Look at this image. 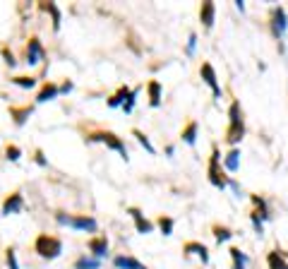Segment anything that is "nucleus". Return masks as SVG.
Returning <instances> with one entry per match:
<instances>
[{
  "instance_id": "nucleus-1",
  "label": "nucleus",
  "mask_w": 288,
  "mask_h": 269,
  "mask_svg": "<svg viewBox=\"0 0 288 269\" xmlns=\"http://www.w3.org/2000/svg\"><path fill=\"white\" fill-rule=\"evenodd\" d=\"M245 137V120H242V108L240 101H233L228 108V130H226V140L228 144H238Z\"/></svg>"
},
{
  "instance_id": "nucleus-2",
  "label": "nucleus",
  "mask_w": 288,
  "mask_h": 269,
  "mask_svg": "<svg viewBox=\"0 0 288 269\" xmlns=\"http://www.w3.org/2000/svg\"><path fill=\"white\" fill-rule=\"evenodd\" d=\"M86 142H101V144H106L108 149H116L118 154L127 161V147H125L123 140H120L116 132H110V130H94V132L86 134Z\"/></svg>"
},
{
  "instance_id": "nucleus-3",
  "label": "nucleus",
  "mask_w": 288,
  "mask_h": 269,
  "mask_svg": "<svg viewBox=\"0 0 288 269\" xmlns=\"http://www.w3.org/2000/svg\"><path fill=\"white\" fill-rule=\"evenodd\" d=\"M34 250L39 253V257L43 260H55V257H60L62 253V240L55 236H48V233H41L36 238V243H34Z\"/></svg>"
},
{
  "instance_id": "nucleus-4",
  "label": "nucleus",
  "mask_w": 288,
  "mask_h": 269,
  "mask_svg": "<svg viewBox=\"0 0 288 269\" xmlns=\"http://www.w3.org/2000/svg\"><path fill=\"white\" fill-rule=\"evenodd\" d=\"M55 221L60 223V226H70V229H77V231H96V219L94 216H75V214H65V212H58L55 214Z\"/></svg>"
},
{
  "instance_id": "nucleus-5",
  "label": "nucleus",
  "mask_w": 288,
  "mask_h": 269,
  "mask_svg": "<svg viewBox=\"0 0 288 269\" xmlns=\"http://www.w3.org/2000/svg\"><path fill=\"white\" fill-rule=\"evenodd\" d=\"M209 183L214 188H218V190H226V185H228V178L224 175L221 166H218V149L216 147L211 149V159H209Z\"/></svg>"
},
{
  "instance_id": "nucleus-6",
  "label": "nucleus",
  "mask_w": 288,
  "mask_h": 269,
  "mask_svg": "<svg viewBox=\"0 0 288 269\" xmlns=\"http://www.w3.org/2000/svg\"><path fill=\"white\" fill-rule=\"evenodd\" d=\"M286 29H288V15L283 8H274L272 10V34L274 39H283L286 36Z\"/></svg>"
},
{
  "instance_id": "nucleus-7",
  "label": "nucleus",
  "mask_w": 288,
  "mask_h": 269,
  "mask_svg": "<svg viewBox=\"0 0 288 269\" xmlns=\"http://www.w3.org/2000/svg\"><path fill=\"white\" fill-rule=\"evenodd\" d=\"M200 75H202L204 84L211 89V94H214V99H221V87H218L216 82V72H214V68H211V63H202V68H200Z\"/></svg>"
},
{
  "instance_id": "nucleus-8",
  "label": "nucleus",
  "mask_w": 288,
  "mask_h": 269,
  "mask_svg": "<svg viewBox=\"0 0 288 269\" xmlns=\"http://www.w3.org/2000/svg\"><path fill=\"white\" fill-rule=\"evenodd\" d=\"M43 58H46V51L41 46V41L36 36H31L27 43V65H39Z\"/></svg>"
},
{
  "instance_id": "nucleus-9",
  "label": "nucleus",
  "mask_w": 288,
  "mask_h": 269,
  "mask_svg": "<svg viewBox=\"0 0 288 269\" xmlns=\"http://www.w3.org/2000/svg\"><path fill=\"white\" fill-rule=\"evenodd\" d=\"M127 214L132 216L137 233H142V236H144V233H151V231H154V223L149 221V219H144V214H142L137 207H130V209H127Z\"/></svg>"
},
{
  "instance_id": "nucleus-10",
  "label": "nucleus",
  "mask_w": 288,
  "mask_h": 269,
  "mask_svg": "<svg viewBox=\"0 0 288 269\" xmlns=\"http://www.w3.org/2000/svg\"><path fill=\"white\" fill-rule=\"evenodd\" d=\"M183 253H185V257H192V255H195V257H200V260H202V264H209V250H207V245L197 243V240L185 243Z\"/></svg>"
},
{
  "instance_id": "nucleus-11",
  "label": "nucleus",
  "mask_w": 288,
  "mask_h": 269,
  "mask_svg": "<svg viewBox=\"0 0 288 269\" xmlns=\"http://www.w3.org/2000/svg\"><path fill=\"white\" fill-rule=\"evenodd\" d=\"M86 245H89V253H92V257H96V260H101V257H106V255H108V238H106V236L92 238Z\"/></svg>"
},
{
  "instance_id": "nucleus-12",
  "label": "nucleus",
  "mask_w": 288,
  "mask_h": 269,
  "mask_svg": "<svg viewBox=\"0 0 288 269\" xmlns=\"http://www.w3.org/2000/svg\"><path fill=\"white\" fill-rule=\"evenodd\" d=\"M22 209H24V197L19 195V192L8 195L5 202H3V214H5V216H10V214H19Z\"/></svg>"
},
{
  "instance_id": "nucleus-13",
  "label": "nucleus",
  "mask_w": 288,
  "mask_h": 269,
  "mask_svg": "<svg viewBox=\"0 0 288 269\" xmlns=\"http://www.w3.org/2000/svg\"><path fill=\"white\" fill-rule=\"evenodd\" d=\"M214 15H216V5H214L211 0L202 3V8H200V19H202L204 29H211V27H214Z\"/></svg>"
},
{
  "instance_id": "nucleus-14",
  "label": "nucleus",
  "mask_w": 288,
  "mask_h": 269,
  "mask_svg": "<svg viewBox=\"0 0 288 269\" xmlns=\"http://www.w3.org/2000/svg\"><path fill=\"white\" fill-rule=\"evenodd\" d=\"M58 94H60V87H58V84H53V82H46V84L41 87V92L36 94V103L53 101V99H55Z\"/></svg>"
},
{
  "instance_id": "nucleus-15",
  "label": "nucleus",
  "mask_w": 288,
  "mask_h": 269,
  "mask_svg": "<svg viewBox=\"0 0 288 269\" xmlns=\"http://www.w3.org/2000/svg\"><path fill=\"white\" fill-rule=\"evenodd\" d=\"M113 264L118 269H147V264H142L140 260H135L130 255H118L116 260H113Z\"/></svg>"
},
{
  "instance_id": "nucleus-16",
  "label": "nucleus",
  "mask_w": 288,
  "mask_h": 269,
  "mask_svg": "<svg viewBox=\"0 0 288 269\" xmlns=\"http://www.w3.org/2000/svg\"><path fill=\"white\" fill-rule=\"evenodd\" d=\"M267 264H269V269H288V260L281 250H272L267 255Z\"/></svg>"
},
{
  "instance_id": "nucleus-17",
  "label": "nucleus",
  "mask_w": 288,
  "mask_h": 269,
  "mask_svg": "<svg viewBox=\"0 0 288 269\" xmlns=\"http://www.w3.org/2000/svg\"><path fill=\"white\" fill-rule=\"evenodd\" d=\"M147 92H149V106H151V108L161 106V84H159L156 79H151L147 84Z\"/></svg>"
},
{
  "instance_id": "nucleus-18",
  "label": "nucleus",
  "mask_w": 288,
  "mask_h": 269,
  "mask_svg": "<svg viewBox=\"0 0 288 269\" xmlns=\"http://www.w3.org/2000/svg\"><path fill=\"white\" fill-rule=\"evenodd\" d=\"M224 166H226V171L235 173V171L240 168V149H231V151H228L226 159H224Z\"/></svg>"
},
{
  "instance_id": "nucleus-19",
  "label": "nucleus",
  "mask_w": 288,
  "mask_h": 269,
  "mask_svg": "<svg viewBox=\"0 0 288 269\" xmlns=\"http://www.w3.org/2000/svg\"><path fill=\"white\" fill-rule=\"evenodd\" d=\"M10 116L15 118V125H24L27 118L31 116V106H22V108H19V106H12V108H10Z\"/></svg>"
},
{
  "instance_id": "nucleus-20",
  "label": "nucleus",
  "mask_w": 288,
  "mask_h": 269,
  "mask_svg": "<svg viewBox=\"0 0 288 269\" xmlns=\"http://www.w3.org/2000/svg\"><path fill=\"white\" fill-rule=\"evenodd\" d=\"M39 8L53 17V29L58 32V29H60V19H62V17H60V10H58V5H55V3H41Z\"/></svg>"
},
{
  "instance_id": "nucleus-21",
  "label": "nucleus",
  "mask_w": 288,
  "mask_h": 269,
  "mask_svg": "<svg viewBox=\"0 0 288 269\" xmlns=\"http://www.w3.org/2000/svg\"><path fill=\"white\" fill-rule=\"evenodd\" d=\"M231 253V260H233V269H248V255L242 253L240 248H231L228 250Z\"/></svg>"
},
{
  "instance_id": "nucleus-22",
  "label": "nucleus",
  "mask_w": 288,
  "mask_h": 269,
  "mask_svg": "<svg viewBox=\"0 0 288 269\" xmlns=\"http://www.w3.org/2000/svg\"><path fill=\"white\" fill-rule=\"evenodd\" d=\"M197 127H200V125H197L195 120H192V123H187L185 130L180 132V137H183V142L190 144V147H195V142H197Z\"/></svg>"
},
{
  "instance_id": "nucleus-23",
  "label": "nucleus",
  "mask_w": 288,
  "mask_h": 269,
  "mask_svg": "<svg viewBox=\"0 0 288 269\" xmlns=\"http://www.w3.org/2000/svg\"><path fill=\"white\" fill-rule=\"evenodd\" d=\"M127 94H130V89H127V87H120L116 94L108 99V106H110V108H118V106L123 108V103H125V99H127Z\"/></svg>"
},
{
  "instance_id": "nucleus-24",
  "label": "nucleus",
  "mask_w": 288,
  "mask_h": 269,
  "mask_svg": "<svg viewBox=\"0 0 288 269\" xmlns=\"http://www.w3.org/2000/svg\"><path fill=\"white\" fill-rule=\"evenodd\" d=\"M101 267V260H96V257H86L82 255L77 262H75V269H99Z\"/></svg>"
},
{
  "instance_id": "nucleus-25",
  "label": "nucleus",
  "mask_w": 288,
  "mask_h": 269,
  "mask_svg": "<svg viewBox=\"0 0 288 269\" xmlns=\"http://www.w3.org/2000/svg\"><path fill=\"white\" fill-rule=\"evenodd\" d=\"M132 137H137V142H140V144H142V147H144V149H147V151H149V154H156V149H154V144L149 142V137H147V134H144V132H142L140 127H135V130H132Z\"/></svg>"
},
{
  "instance_id": "nucleus-26",
  "label": "nucleus",
  "mask_w": 288,
  "mask_h": 269,
  "mask_svg": "<svg viewBox=\"0 0 288 269\" xmlns=\"http://www.w3.org/2000/svg\"><path fill=\"white\" fill-rule=\"evenodd\" d=\"M12 84H17V87H22V89H34V87H36V77H24V75H17V77H12Z\"/></svg>"
},
{
  "instance_id": "nucleus-27",
  "label": "nucleus",
  "mask_w": 288,
  "mask_h": 269,
  "mask_svg": "<svg viewBox=\"0 0 288 269\" xmlns=\"http://www.w3.org/2000/svg\"><path fill=\"white\" fill-rule=\"evenodd\" d=\"M214 238H216L218 243H226L233 238V231L226 229V226H214Z\"/></svg>"
},
{
  "instance_id": "nucleus-28",
  "label": "nucleus",
  "mask_w": 288,
  "mask_h": 269,
  "mask_svg": "<svg viewBox=\"0 0 288 269\" xmlns=\"http://www.w3.org/2000/svg\"><path fill=\"white\" fill-rule=\"evenodd\" d=\"M137 94H140V87L130 89V94H127V99H125V103H123V111H125V113H132L135 101H137Z\"/></svg>"
},
{
  "instance_id": "nucleus-29",
  "label": "nucleus",
  "mask_w": 288,
  "mask_h": 269,
  "mask_svg": "<svg viewBox=\"0 0 288 269\" xmlns=\"http://www.w3.org/2000/svg\"><path fill=\"white\" fill-rule=\"evenodd\" d=\"M156 223H159V229H161V233H164V236H171V233H173V219H171V216H164V214H161Z\"/></svg>"
},
{
  "instance_id": "nucleus-30",
  "label": "nucleus",
  "mask_w": 288,
  "mask_h": 269,
  "mask_svg": "<svg viewBox=\"0 0 288 269\" xmlns=\"http://www.w3.org/2000/svg\"><path fill=\"white\" fill-rule=\"evenodd\" d=\"M5 156H8V161H19V156H22V149H19L17 144H8Z\"/></svg>"
},
{
  "instance_id": "nucleus-31",
  "label": "nucleus",
  "mask_w": 288,
  "mask_h": 269,
  "mask_svg": "<svg viewBox=\"0 0 288 269\" xmlns=\"http://www.w3.org/2000/svg\"><path fill=\"white\" fill-rule=\"evenodd\" d=\"M5 260H8V269H19V262H17V253L12 248L5 250Z\"/></svg>"
},
{
  "instance_id": "nucleus-32",
  "label": "nucleus",
  "mask_w": 288,
  "mask_h": 269,
  "mask_svg": "<svg viewBox=\"0 0 288 269\" xmlns=\"http://www.w3.org/2000/svg\"><path fill=\"white\" fill-rule=\"evenodd\" d=\"M252 226H255V231H257V236H262V233H264V223H262V216H259L257 209L252 212Z\"/></svg>"
},
{
  "instance_id": "nucleus-33",
  "label": "nucleus",
  "mask_w": 288,
  "mask_h": 269,
  "mask_svg": "<svg viewBox=\"0 0 288 269\" xmlns=\"http://www.w3.org/2000/svg\"><path fill=\"white\" fill-rule=\"evenodd\" d=\"M195 43H197V34H190V39H187V56H192V51H195Z\"/></svg>"
},
{
  "instance_id": "nucleus-34",
  "label": "nucleus",
  "mask_w": 288,
  "mask_h": 269,
  "mask_svg": "<svg viewBox=\"0 0 288 269\" xmlns=\"http://www.w3.org/2000/svg\"><path fill=\"white\" fill-rule=\"evenodd\" d=\"M3 56H5V63L10 65V68H15L17 65V60H15V56H12V53H10L8 48H5V51H3Z\"/></svg>"
},
{
  "instance_id": "nucleus-35",
  "label": "nucleus",
  "mask_w": 288,
  "mask_h": 269,
  "mask_svg": "<svg viewBox=\"0 0 288 269\" xmlns=\"http://www.w3.org/2000/svg\"><path fill=\"white\" fill-rule=\"evenodd\" d=\"M36 164H39V166H48V161H46V156H43V151L41 149H36Z\"/></svg>"
},
{
  "instance_id": "nucleus-36",
  "label": "nucleus",
  "mask_w": 288,
  "mask_h": 269,
  "mask_svg": "<svg viewBox=\"0 0 288 269\" xmlns=\"http://www.w3.org/2000/svg\"><path fill=\"white\" fill-rule=\"evenodd\" d=\"M68 92H72V82H68V79H65V82L60 84V94H68Z\"/></svg>"
},
{
  "instance_id": "nucleus-37",
  "label": "nucleus",
  "mask_w": 288,
  "mask_h": 269,
  "mask_svg": "<svg viewBox=\"0 0 288 269\" xmlns=\"http://www.w3.org/2000/svg\"><path fill=\"white\" fill-rule=\"evenodd\" d=\"M228 185H231V188H233V192L238 195V197H240V185H238L235 181H228Z\"/></svg>"
}]
</instances>
